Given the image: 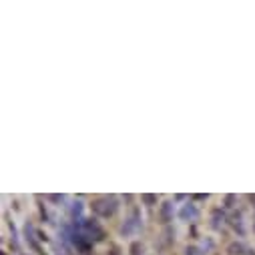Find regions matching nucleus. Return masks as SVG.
Masks as SVG:
<instances>
[{"mask_svg": "<svg viewBox=\"0 0 255 255\" xmlns=\"http://www.w3.org/2000/svg\"><path fill=\"white\" fill-rule=\"evenodd\" d=\"M91 209H93V213H97L99 217H111V215L117 213L119 203H117L115 197H99V199L93 201Z\"/></svg>", "mask_w": 255, "mask_h": 255, "instance_id": "1", "label": "nucleus"}, {"mask_svg": "<svg viewBox=\"0 0 255 255\" xmlns=\"http://www.w3.org/2000/svg\"><path fill=\"white\" fill-rule=\"evenodd\" d=\"M83 235H85L89 241H103V239H105V229H103L97 221L89 219V221L83 223Z\"/></svg>", "mask_w": 255, "mask_h": 255, "instance_id": "2", "label": "nucleus"}, {"mask_svg": "<svg viewBox=\"0 0 255 255\" xmlns=\"http://www.w3.org/2000/svg\"><path fill=\"white\" fill-rule=\"evenodd\" d=\"M139 225H141V217H139V211L135 209L133 213H131V217L127 219V223L123 225V235H129V233H133L135 229H139Z\"/></svg>", "mask_w": 255, "mask_h": 255, "instance_id": "3", "label": "nucleus"}, {"mask_svg": "<svg viewBox=\"0 0 255 255\" xmlns=\"http://www.w3.org/2000/svg\"><path fill=\"white\" fill-rule=\"evenodd\" d=\"M179 217H181L183 221H193V219L199 217V211H197V207H195L193 203H187V205H183V209L179 211Z\"/></svg>", "mask_w": 255, "mask_h": 255, "instance_id": "4", "label": "nucleus"}, {"mask_svg": "<svg viewBox=\"0 0 255 255\" xmlns=\"http://www.w3.org/2000/svg\"><path fill=\"white\" fill-rule=\"evenodd\" d=\"M171 217H173V203H163L161 205V221L167 223V221H171Z\"/></svg>", "mask_w": 255, "mask_h": 255, "instance_id": "5", "label": "nucleus"}, {"mask_svg": "<svg viewBox=\"0 0 255 255\" xmlns=\"http://www.w3.org/2000/svg\"><path fill=\"white\" fill-rule=\"evenodd\" d=\"M227 253H229V255H247V249H245L243 243H231V245L227 247Z\"/></svg>", "mask_w": 255, "mask_h": 255, "instance_id": "6", "label": "nucleus"}, {"mask_svg": "<svg viewBox=\"0 0 255 255\" xmlns=\"http://www.w3.org/2000/svg\"><path fill=\"white\" fill-rule=\"evenodd\" d=\"M223 221H225L223 213H221L219 209H215V211H213V215H211V227H213V229H219V227L223 225Z\"/></svg>", "mask_w": 255, "mask_h": 255, "instance_id": "7", "label": "nucleus"}, {"mask_svg": "<svg viewBox=\"0 0 255 255\" xmlns=\"http://www.w3.org/2000/svg\"><path fill=\"white\" fill-rule=\"evenodd\" d=\"M141 199H143L147 205H155V203H157V195H151V193H145V195H141Z\"/></svg>", "mask_w": 255, "mask_h": 255, "instance_id": "8", "label": "nucleus"}, {"mask_svg": "<svg viewBox=\"0 0 255 255\" xmlns=\"http://www.w3.org/2000/svg\"><path fill=\"white\" fill-rule=\"evenodd\" d=\"M81 213H83V203H75V207H73V217H75V219H81Z\"/></svg>", "mask_w": 255, "mask_h": 255, "instance_id": "9", "label": "nucleus"}, {"mask_svg": "<svg viewBox=\"0 0 255 255\" xmlns=\"http://www.w3.org/2000/svg\"><path fill=\"white\" fill-rule=\"evenodd\" d=\"M139 249H141L139 243H133V245H131V255H139Z\"/></svg>", "mask_w": 255, "mask_h": 255, "instance_id": "10", "label": "nucleus"}, {"mask_svg": "<svg viewBox=\"0 0 255 255\" xmlns=\"http://www.w3.org/2000/svg\"><path fill=\"white\" fill-rule=\"evenodd\" d=\"M233 199H235L233 195H227V197H225V205H227V207H233V205H231V203H233Z\"/></svg>", "mask_w": 255, "mask_h": 255, "instance_id": "11", "label": "nucleus"}, {"mask_svg": "<svg viewBox=\"0 0 255 255\" xmlns=\"http://www.w3.org/2000/svg\"><path fill=\"white\" fill-rule=\"evenodd\" d=\"M249 199H251V201H253V203H255V195H251V197H249Z\"/></svg>", "mask_w": 255, "mask_h": 255, "instance_id": "12", "label": "nucleus"}, {"mask_svg": "<svg viewBox=\"0 0 255 255\" xmlns=\"http://www.w3.org/2000/svg\"><path fill=\"white\" fill-rule=\"evenodd\" d=\"M253 231H255V221H253Z\"/></svg>", "mask_w": 255, "mask_h": 255, "instance_id": "13", "label": "nucleus"}]
</instances>
